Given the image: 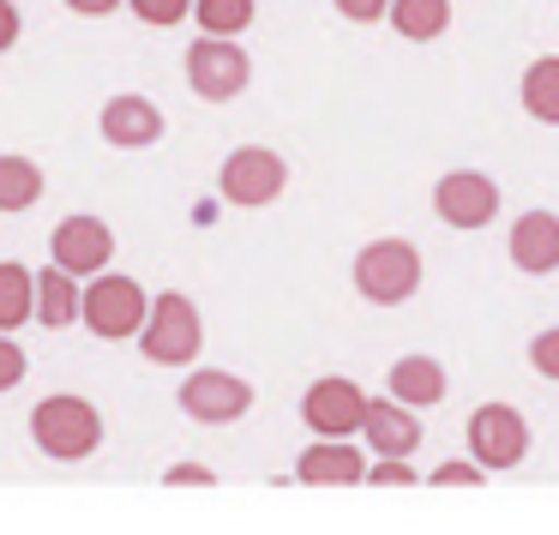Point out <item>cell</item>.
I'll list each match as a JSON object with an SVG mask.
<instances>
[{"mask_svg":"<svg viewBox=\"0 0 559 535\" xmlns=\"http://www.w3.org/2000/svg\"><path fill=\"white\" fill-rule=\"evenodd\" d=\"M31 439H37L43 457L55 463H85L103 445V409L79 391H55L31 409Z\"/></svg>","mask_w":559,"mask_h":535,"instance_id":"1","label":"cell"},{"mask_svg":"<svg viewBox=\"0 0 559 535\" xmlns=\"http://www.w3.org/2000/svg\"><path fill=\"white\" fill-rule=\"evenodd\" d=\"M199 343H205V319H199V301L181 289L151 295V319L139 331V355L151 367H193Z\"/></svg>","mask_w":559,"mask_h":535,"instance_id":"2","label":"cell"},{"mask_svg":"<svg viewBox=\"0 0 559 535\" xmlns=\"http://www.w3.org/2000/svg\"><path fill=\"white\" fill-rule=\"evenodd\" d=\"M355 295L373 307H403L415 289H421V253H415V241H403V235H379V241H367L361 253H355Z\"/></svg>","mask_w":559,"mask_h":535,"instance_id":"3","label":"cell"},{"mask_svg":"<svg viewBox=\"0 0 559 535\" xmlns=\"http://www.w3.org/2000/svg\"><path fill=\"white\" fill-rule=\"evenodd\" d=\"M151 319V295L139 289L133 277L121 271H103V277L85 283V331L103 343H121V337H139Z\"/></svg>","mask_w":559,"mask_h":535,"instance_id":"4","label":"cell"},{"mask_svg":"<svg viewBox=\"0 0 559 535\" xmlns=\"http://www.w3.org/2000/svg\"><path fill=\"white\" fill-rule=\"evenodd\" d=\"M283 187H289V163H283L271 145H241V151H229L223 169H217V193L229 199V205H241V211L277 205Z\"/></svg>","mask_w":559,"mask_h":535,"instance_id":"5","label":"cell"},{"mask_svg":"<svg viewBox=\"0 0 559 535\" xmlns=\"http://www.w3.org/2000/svg\"><path fill=\"white\" fill-rule=\"evenodd\" d=\"M463 439H469V457L481 463L487 475H506L530 457V421H523V409H511V403H481V409L463 421Z\"/></svg>","mask_w":559,"mask_h":535,"instance_id":"6","label":"cell"},{"mask_svg":"<svg viewBox=\"0 0 559 535\" xmlns=\"http://www.w3.org/2000/svg\"><path fill=\"white\" fill-rule=\"evenodd\" d=\"M175 397H181V415L199 427H229L253 409V385L241 373H229V367H193Z\"/></svg>","mask_w":559,"mask_h":535,"instance_id":"7","label":"cell"},{"mask_svg":"<svg viewBox=\"0 0 559 535\" xmlns=\"http://www.w3.org/2000/svg\"><path fill=\"white\" fill-rule=\"evenodd\" d=\"M247 79H253V61H247V49L235 37H199L187 49V85H193V97L229 103L247 91Z\"/></svg>","mask_w":559,"mask_h":535,"instance_id":"8","label":"cell"},{"mask_svg":"<svg viewBox=\"0 0 559 535\" xmlns=\"http://www.w3.org/2000/svg\"><path fill=\"white\" fill-rule=\"evenodd\" d=\"M367 391L355 385V379H343V373H325V379H313L307 385V397H301V421H307V433H319V439H361V421H367Z\"/></svg>","mask_w":559,"mask_h":535,"instance_id":"9","label":"cell"},{"mask_svg":"<svg viewBox=\"0 0 559 535\" xmlns=\"http://www.w3.org/2000/svg\"><path fill=\"white\" fill-rule=\"evenodd\" d=\"M433 217L445 229H487L499 217V181L481 169H451L433 187Z\"/></svg>","mask_w":559,"mask_h":535,"instance_id":"10","label":"cell"},{"mask_svg":"<svg viewBox=\"0 0 559 535\" xmlns=\"http://www.w3.org/2000/svg\"><path fill=\"white\" fill-rule=\"evenodd\" d=\"M49 253H55V265L73 271V277H103L109 259H115V229L103 217H91V211H73V217L55 223Z\"/></svg>","mask_w":559,"mask_h":535,"instance_id":"11","label":"cell"},{"mask_svg":"<svg viewBox=\"0 0 559 535\" xmlns=\"http://www.w3.org/2000/svg\"><path fill=\"white\" fill-rule=\"evenodd\" d=\"M367 451L355 439H313V445L295 457V482L307 487H367Z\"/></svg>","mask_w":559,"mask_h":535,"instance_id":"12","label":"cell"},{"mask_svg":"<svg viewBox=\"0 0 559 535\" xmlns=\"http://www.w3.org/2000/svg\"><path fill=\"white\" fill-rule=\"evenodd\" d=\"M97 127H103V139H109L115 151H145V145L163 139V109L151 97H139V91H121V97L103 103Z\"/></svg>","mask_w":559,"mask_h":535,"instance_id":"13","label":"cell"},{"mask_svg":"<svg viewBox=\"0 0 559 535\" xmlns=\"http://www.w3.org/2000/svg\"><path fill=\"white\" fill-rule=\"evenodd\" d=\"M506 253L523 277H554L559 271V217L554 211H523L506 235Z\"/></svg>","mask_w":559,"mask_h":535,"instance_id":"14","label":"cell"},{"mask_svg":"<svg viewBox=\"0 0 559 535\" xmlns=\"http://www.w3.org/2000/svg\"><path fill=\"white\" fill-rule=\"evenodd\" d=\"M361 439H367L373 457H415V451H421V421H415L409 403L373 397L367 403V421H361Z\"/></svg>","mask_w":559,"mask_h":535,"instance_id":"15","label":"cell"},{"mask_svg":"<svg viewBox=\"0 0 559 535\" xmlns=\"http://www.w3.org/2000/svg\"><path fill=\"white\" fill-rule=\"evenodd\" d=\"M37 319L49 331L85 325V283H79L73 271H61V265L37 271Z\"/></svg>","mask_w":559,"mask_h":535,"instance_id":"16","label":"cell"},{"mask_svg":"<svg viewBox=\"0 0 559 535\" xmlns=\"http://www.w3.org/2000/svg\"><path fill=\"white\" fill-rule=\"evenodd\" d=\"M385 385H391V397L409 403V409H433V403L445 397L451 379H445V367H439L433 355H403V361H391Z\"/></svg>","mask_w":559,"mask_h":535,"instance_id":"17","label":"cell"},{"mask_svg":"<svg viewBox=\"0 0 559 535\" xmlns=\"http://www.w3.org/2000/svg\"><path fill=\"white\" fill-rule=\"evenodd\" d=\"M518 97H523V115H530V121L559 127V55H542V61L523 67Z\"/></svg>","mask_w":559,"mask_h":535,"instance_id":"18","label":"cell"},{"mask_svg":"<svg viewBox=\"0 0 559 535\" xmlns=\"http://www.w3.org/2000/svg\"><path fill=\"white\" fill-rule=\"evenodd\" d=\"M25 319H37V271H25L19 259H0V331L13 337Z\"/></svg>","mask_w":559,"mask_h":535,"instance_id":"19","label":"cell"},{"mask_svg":"<svg viewBox=\"0 0 559 535\" xmlns=\"http://www.w3.org/2000/svg\"><path fill=\"white\" fill-rule=\"evenodd\" d=\"M391 31L403 43H439L451 31V0H397L391 7Z\"/></svg>","mask_w":559,"mask_h":535,"instance_id":"20","label":"cell"},{"mask_svg":"<svg viewBox=\"0 0 559 535\" xmlns=\"http://www.w3.org/2000/svg\"><path fill=\"white\" fill-rule=\"evenodd\" d=\"M43 199V169L31 157H19V151H7L0 157V211H31Z\"/></svg>","mask_w":559,"mask_h":535,"instance_id":"21","label":"cell"},{"mask_svg":"<svg viewBox=\"0 0 559 535\" xmlns=\"http://www.w3.org/2000/svg\"><path fill=\"white\" fill-rule=\"evenodd\" d=\"M253 0H199L193 7V19H199V31L205 37H241L247 25H253Z\"/></svg>","mask_w":559,"mask_h":535,"instance_id":"22","label":"cell"},{"mask_svg":"<svg viewBox=\"0 0 559 535\" xmlns=\"http://www.w3.org/2000/svg\"><path fill=\"white\" fill-rule=\"evenodd\" d=\"M127 7H133V19H139V25L169 31V25H181V19H193V7H199V0H127Z\"/></svg>","mask_w":559,"mask_h":535,"instance_id":"23","label":"cell"},{"mask_svg":"<svg viewBox=\"0 0 559 535\" xmlns=\"http://www.w3.org/2000/svg\"><path fill=\"white\" fill-rule=\"evenodd\" d=\"M427 482H433V487H481L487 469H481L475 457H445L433 475H427Z\"/></svg>","mask_w":559,"mask_h":535,"instance_id":"24","label":"cell"},{"mask_svg":"<svg viewBox=\"0 0 559 535\" xmlns=\"http://www.w3.org/2000/svg\"><path fill=\"white\" fill-rule=\"evenodd\" d=\"M421 475H415L409 457H373V469H367V487H415Z\"/></svg>","mask_w":559,"mask_h":535,"instance_id":"25","label":"cell"},{"mask_svg":"<svg viewBox=\"0 0 559 535\" xmlns=\"http://www.w3.org/2000/svg\"><path fill=\"white\" fill-rule=\"evenodd\" d=\"M530 367L542 379H559V325L554 331H535V337H530Z\"/></svg>","mask_w":559,"mask_h":535,"instance_id":"26","label":"cell"},{"mask_svg":"<svg viewBox=\"0 0 559 535\" xmlns=\"http://www.w3.org/2000/svg\"><path fill=\"white\" fill-rule=\"evenodd\" d=\"M331 7H337L349 25H379V19H391V7H397V0H331Z\"/></svg>","mask_w":559,"mask_h":535,"instance_id":"27","label":"cell"},{"mask_svg":"<svg viewBox=\"0 0 559 535\" xmlns=\"http://www.w3.org/2000/svg\"><path fill=\"white\" fill-rule=\"evenodd\" d=\"M31 373V361H25V349H19L13 337H7V331H0V391H13L19 379Z\"/></svg>","mask_w":559,"mask_h":535,"instance_id":"28","label":"cell"},{"mask_svg":"<svg viewBox=\"0 0 559 535\" xmlns=\"http://www.w3.org/2000/svg\"><path fill=\"white\" fill-rule=\"evenodd\" d=\"M211 482H217L211 463H169L163 469V487H211Z\"/></svg>","mask_w":559,"mask_h":535,"instance_id":"29","label":"cell"},{"mask_svg":"<svg viewBox=\"0 0 559 535\" xmlns=\"http://www.w3.org/2000/svg\"><path fill=\"white\" fill-rule=\"evenodd\" d=\"M19 31H25V19H19V7H13V0H0V55H7V49L19 43Z\"/></svg>","mask_w":559,"mask_h":535,"instance_id":"30","label":"cell"},{"mask_svg":"<svg viewBox=\"0 0 559 535\" xmlns=\"http://www.w3.org/2000/svg\"><path fill=\"white\" fill-rule=\"evenodd\" d=\"M115 7H127V0H67V13H79V19H103Z\"/></svg>","mask_w":559,"mask_h":535,"instance_id":"31","label":"cell"}]
</instances>
